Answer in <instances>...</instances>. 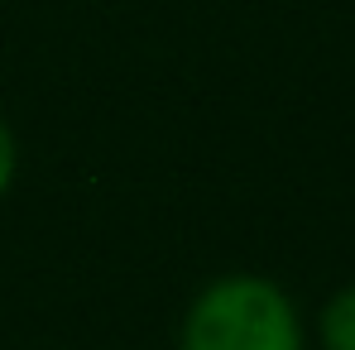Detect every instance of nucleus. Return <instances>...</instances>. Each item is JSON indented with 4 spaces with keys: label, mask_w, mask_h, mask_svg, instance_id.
<instances>
[{
    "label": "nucleus",
    "mask_w": 355,
    "mask_h": 350,
    "mask_svg": "<svg viewBox=\"0 0 355 350\" xmlns=\"http://www.w3.org/2000/svg\"><path fill=\"white\" fill-rule=\"evenodd\" d=\"M178 350H307V326L284 283L221 274L187 302Z\"/></svg>",
    "instance_id": "1"
},
{
    "label": "nucleus",
    "mask_w": 355,
    "mask_h": 350,
    "mask_svg": "<svg viewBox=\"0 0 355 350\" xmlns=\"http://www.w3.org/2000/svg\"><path fill=\"white\" fill-rule=\"evenodd\" d=\"M317 346L322 350H355V283L336 288L317 312Z\"/></svg>",
    "instance_id": "2"
},
{
    "label": "nucleus",
    "mask_w": 355,
    "mask_h": 350,
    "mask_svg": "<svg viewBox=\"0 0 355 350\" xmlns=\"http://www.w3.org/2000/svg\"><path fill=\"white\" fill-rule=\"evenodd\" d=\"M15 168H19V149H15V130H10V120L0 116V197L10 192V182H15Z\"/></svg>",
    "instance_id": "3"
}]
</instances>
